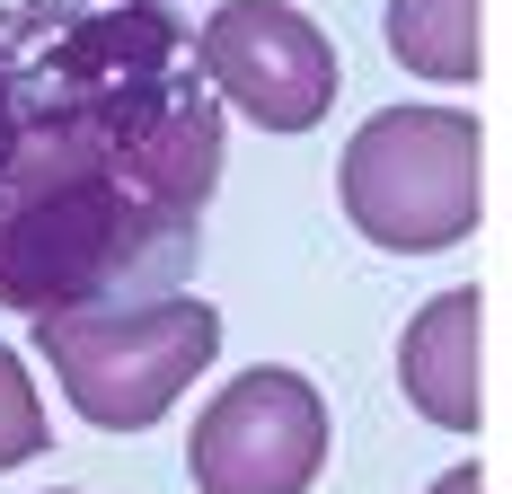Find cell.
<instances>
[{
	"label": "cell",
	"mask_w": 512,
	"mask_h": 494,
	"mask_svg": "<svg viewBox=\"0 0 512 494\" xmlns=\"http://www.w3.org/2000/svg\"><path fill=\"white\" fill-rule=\"evenodd\" d=\"M230 115L168 0H0V309L177 300Z\"/></svg>",
	"instance_id": "cell-1"
},
{
	"label": "cell",
	"mask_w": 512,
	"mask_h": 494,
	"mask_svg": "<svg viewBox=\"0 0 512 494\" xmlns=\"http://www.w3.org/2000/svg\"><path fill=\"white\" fill-rule=\"evenodd\" d=\"M336 195L371 247L442 256L486 221V124L460 106H389L345 142Z\"/></svg>",
	"instance_id": "cell-2"
},
{
	"label": "cell",
	"mask_w": 512,
	"mask_h": 494,
	"mask_svg": "<svg viewBox=\"0 0 512 494\" xmlns=\"http://www.w3.org/2000/svg\"><path fill=\"white\" fill-rule=\"evenodd\" d=\"M36 353L53 362L62 397L98 433H151L221 353L212 300H133V309H71L36 318Z\"/></svg>",
	"instance_id": "cell-3"
},
{
	"label": "cell",
	"mask_w": 512,
	"mask_h": 494,
	"mask_svg": "<svg viewBox=\"0 0 512 494\" xmlns=\"http://www.w3.org/2000/svg\"><path fill=\"white\" fill-rule=\"evenodd\" d=\"M195 71L230 115L265 133H309L318 115H336V80H345L327 27L292 0H221L195 27Z\"/></svg>",
	"instance_id": "cell-4"
},
{
	"label": "cell",
	"mask_w": 512,
	"mask_h": 494,
	"mask_svg": "<svg viewBox=\"0 0 512 494\" xmlns=\"http://www.w3.org/2000/svg\"><path fill=\"white\" fill-rule=\"evenodd\" d=\"M186 468L204 494H309L327 468V397L283 362H256L195 415Z\"/></svg>",
	"instance_id": "cell-5"
},
{
	"label": "cell",
	"mask_w": 512,
	"mask_h": 494,
	"mask_svg": "<svg viewBox=\"0 0 512 494\" xmlns=\"http://www.w3.org/2000/svg\"><path fill=\"white\" fill-rule=\"evenodd\" d=\"M398 380H407L424 424L477 433L486 424V292L424 300L407 318V336H398Z\"/></svg>",
	"instance_id": "cell-6"
},
{
	"label": "cell",
	"mask_w": 512,
	"mask_h": 494,
	"mask_svg": "<svg viewBox=\"0 0 512 494\" xmlns=\"http://www.w3.org/2000/svg\"><path fill=\"white\" fill-rule=\"evenodd\" d=\"M389 53L442 89L477 80L486 71V0H389Z\"/></svg>",
	"instance_id": "cell-7"
},
{
	"label": "cell",
	"mask_w": 512,
	"mask_h": 494,
	"mask_svg": "<svg viewBox=\"0 0 512 494\" xmlns=\"http://www.w3.org/2000/svg\"><path fill=\"white\" fill-rule=\"evenodd\" d=\"M53 424L45 406H36V380H27V362L0 345V468H27V459H45Z\"/></svg>",
	"instance_id": "cell-8"
},
{
	"label": "cell",
	"mask_w": 512,
	"mask_h": 494,
	"mask_svg": "<svg viewBox=\"0 0 512 494\" xmlns=\"http://www.w3.org/2000/svg\"><path fill=\"white\" fill-rule=\"evenodd\" d=\"M424 494H486V468H442Z\"/></svg>",
	"instance_id": "cell-9"
},
{
	"label": "cell",
	"mask_w": 512,
	"mask_h": 494,
	"mask_svg": "<svg viewBox=\"0 0 512 494\" xmlns=\"http://www.w3.org/2000/svg\"><path fill=\"white\" fill-rule=\"evenodd\" d=\"M53 494H62V486H53Z\"/></svg>",
	"instance_id": "cell-10"
}]
</instances>
